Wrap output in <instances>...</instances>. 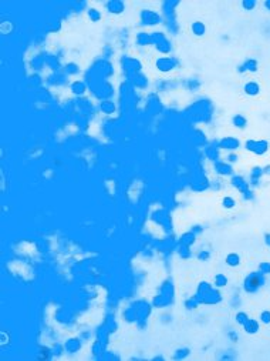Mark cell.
<instances>
[{
  "mask_svg": "<svg viewBox=\"0 0 270 361\" xmlns=\"http://www.w3.org/2000/svg\"><path fill=\"white\" fill-rule=\"evenodd\" d=\"M108 9L114 13H119L124 9V4L121 3V2H110V3H108Z\"/></svg>",
  "mask_w": 270,
  "mask_h": 361,
  "instance_id": "cell-1",
  "label": "cell"
},
{
  "mask_svg": "<svg viewBox=\"0 0 270 361\" xmlns=\"http://www.w3.org/2000/svg\"><path fill=\"white\" fill-rule=\"evenodd\" d=\"M192 29H193V32H195L196 34H202L205 32V27H203V25H202L201 21H196V23L192 26Z\"/></svg>",
  "mask_w": 270,
  "mask_h": 361,
  "instance_id": "cell-2",
  "label": "cell"
},
{
  "mask_svg": "<svg viewBox=\"0 0 270 361\" xmlns=\"http://www.w3.org/2000/svg\"><path fill=\"white\" fill-rule=\"evenodd\" d=\"M88 13H90V17L93 19V20H98L100 17H101L100 16V13H97V10H94V9H91Z\"/></svg>",
  "mask_w": 270,
  "mask_h": 361,
  "instance_id": "cell-3",
  "label": "cell"
}]
</instances>
